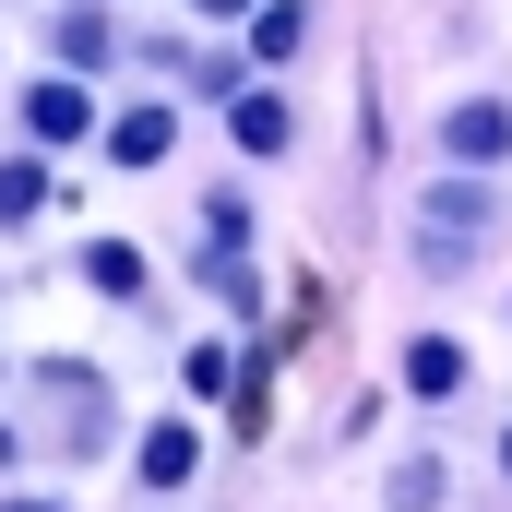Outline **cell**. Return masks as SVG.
Segmentation results:
<instances>
[{"label": "cell", "mask_w": 512, "mask_h": 512, "mask_svg": "<svg viewBox=\"0 0 512 512\" xmlns=\"http://www.w3.org/2000/svg\"><path fill=\"white\" fill-rule=\"evenodd\" d=\"M36 382H48V429H60L72 453H96V441H108V382H96V370H72V358H60V370H36Z\"/></svg>", "instance_id": "2"}, {"label": "cell", "mask_w": 512, "mask_h": 512, "mask_svg": "<svg viewBox=\"0 0 512 512\" xmlns=\"http://www.w3.org/2000/svg\"><path fill=\"white\" fill-rule=\"evenodd\" d=\"M60 60H72V72H108V24H96V12H60Z\"/></svg>", "instance_id": "11"}, {"label": "cell", "mask_w": 512, "mask_h": 512, "mask_svg": "<svg viewBox=\"0 0 512 512\" xmlns=\"http://www.w3.org/2000/svg\"><path fill=\"white\" fill-rule=\"evenodd\" d=\"M405 393H417V405H453V393H465V346H453V334H417V346H405Z\"/></svg>", "instance_id": "5"}, {"label": "cell", "mask_w": 512, "mask_h": 512, "mask_svg": "<svg viewBox=\"0 0 512 512\" xmlns=\"http://www.w3.org/2000/svg\"><path fill=\"white\" fill-rule=\"evenodd\" d=\"M191 12H215V24H227V12H251V0H191Z\"/></svg>", "instance_id": "15"}, {"label": "cell", "mask_w": 512, "mask_h": 512, "mask_svg": "<svg viewBox=\"0 0 512 512\" xmlns=\"http://www.w3.org/2000/svg\"><path fill=\"white\" fill-rule=\"evenodd\" d=\"M501 465H512V441H501Z\"/></svg>", "instance_id": "16"}, {"label": "cell", "mask_w": 512, "mask_h": 512, "mask_svg": "<svg viewBox=\"0 0 512 512\" xmlns=\"http://www.w3.org/2000/svg\"><path fill=\"white\" fill-rule=\"evenodd\" d=\"M36 203H48V167L36 155H0V227H24Z\"/></svg>", "instance_id": "10"}, {"label": "cell", "mask_w": 512, "mask_h": 512, "mask_svg": "<svg viewBox=\"0 0 512 512\" xmlns=\"http://www.w3.org/2000/svg\"><path fill=\"white\" fill-rule=\"evenodd\" d=\"M441 143H453V167H501L512 155V108L501 96H465V108L441 120Z\"/></svg>", "instance_id": "3"}, {"label": "cell", "mask_w": 512, "mask_h": 512, "mask_svg": "<svg viewBox=\"0 0 512 512\" xmlns=\"http://www.w3.org/2000/svg\"><path fill=\"white\" fill-rule=\"evenodd\" d=\"M0 512H60V501H48V489H24V501H0Z\"/></svg>", "instance_id": "14"}, {"label": "cell", "mask_w": 512, "mask_h": 512, "mask_svg": "<svg viewBox=\"0 0 512 512\" xmlns=\"http://www.w3.org/2000/svg\"><path fill=\"white\" fill-rule=\"evenodd\" d=\"M191 477H203L191 417H155V429H143V489H191Z\"/></svg>", "instance_id": "6"}, {"label": "cell", "mask_w": 512, "mask_h": 512, "mask_svg": "<svg viewBox=\"0 0 512 512\" xmlns=\"http://www.w3.org/2000/svg\"><path fill=\"white\" fill-rule=\"evenodd\" d=\"M24 131H36V143H84V131H96V96L60 72V84H36V96H24Z\"/></svg>", "instance_id": "4"}, {"label": "cell", "mask_w": 512, "mask_h": 512, "mask_svg": "<svg viewBox=\"0 0 512 512\" xmlns=\"http://www.w3.org/2000/svg\"><path fill=\"white\" fill-rule=\"evenodd\" d=\"M298 36H310V12H298V0H274V12L251 24V48H262V60H298Z\"/></svg>", "instance_id": "12"}, {"label": "cell", "mask_w": 512, "mask_h": 512, "mask_svg": "<svg viewBox=\"0 0 512 512\" xmlns=\"http://www.w3.org/2000/svg\"><path fill=\"white\" fill-rule=\"evenodd\" d=\"M167 143H179V120H167V108H120V120H108V155H120V167H155Z\"/></svg>", "instance_id": "7"}, {"label": "cell", "mask_w": 512, "mask_h": 512, "mask_svg": "<svg viewBox=\"0 0 512 512\" xmlns=\"http://www.w3.org/2000/svg\"><path fill=\"white\" fill-rule=\"evenodd\" d=\"M393 512H441V465H429V453L393 465Z\"/></svg>", "instance_id": "13"}, {"label": "cell", "mask_w": 512, "mask_h": 512, "mask_svg": "<svg viewBox=\"0 0 512 512\" xmlns=\"http://www.w3.org/2000/svg\"><path fill=\"white\" fill-rule=\"evenodd\" d=\"M489 227H501V203H489V191H429L417 262H429V274H465V251H489Z\"/></svg>", "instance_id": "1"}, {"label": "cell", "mask_w": 512, "mask_h": 512, "mask_svg": "<svg viewBox=\"0 0 512 512\" xmlns=\"http://www.w3.org/2000/svg\"><path fill=\"white\" fill-rule=\"evenodd\" d=\"M227 120H239V155H286V143H298V120H286V96H239Z\"/></svg>", "instance_id": "8"}, {"label": "cell", "mask_w": 512, "mask_h": 512, "mask_svg": "<svg viewBox=\"0 0 512 512\" xmlns=\"http://www.w3.org/2000/svg\"><path fill=\"white\" fill-rule=\"evenodd\" d=\"M84 286H96V298H143V251H131V239H96V251H84Z\"/></svg>", "instance_id": "9"}]
</instances>
